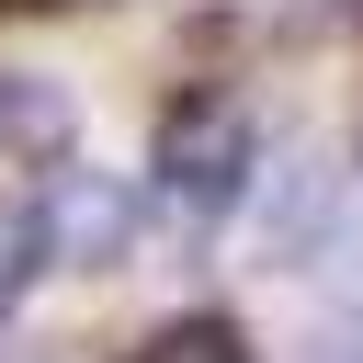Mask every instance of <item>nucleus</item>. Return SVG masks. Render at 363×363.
Instances as JSON below:
<instances>
[{
    "label": "nucleus",
    "instance_id": "7",
    "mask_svg": "<svg viewBox=\"0 0 363 363\" xmlns=\"http://www.w3.org/2000/svg\"><path fill=\"white\" fill-rule=\"evenodd\" d=\"M0 11H45V0H0Z\"/></svg>",
    "mask_w": 363,
    "mask_h": 363
},
{
    "label": "nucleus",
    "instance_id": "4",
    "mask_svg": "<svg viewBox=\"0 0 363 363\" xmlns=\"http://www.w3.org/2000/svg\"><path fill=\"white\" fill-rule=\"evenodd\" d=\"M0 147L57 159V147H68V102H57L45 79H11V68H0Z\"/></svg>",
    "mask_w": 363,
    "mask_h": 363
},
{
    "label": "nucleus",
    "instance_id": "3",
    "mask_svg": "<svg viewBox=\"0 0 363 363\" xmlns=\"http://www.w3.org/2000/svg\"><path fill=\"white\" fill-rule=\"evenodd\" d=\"M125 363H250V329L216 318V306H182V318H159Z\"/></svg>",
    "mask_w": 363,
    "mask_h": 363
},
{
    "label": "nucleus",
    "instance_id": "2",
    "mask_svg": "<svg viewBox=\"0 0 363 363\" xmlns=\"http://www.w3.org/2000/svg\"><path fill=\"white\" fill-rule=\"evenodd\" d=\"M136 182L125 170H57L34 193V261H68V272H113L136 250Z\"/></svg>",
    "mask_w": 363,
    "mask_h": 363
},
{
    "label": "nucleus",
    "instance_id": "1",
    "mask_svg": "<svg viewBox=\"0 0 363 363\" xmlns=\"http://www.w3.org/2000/svg\"><path fill=\"white\" fill-rule=\"evenodd\" d=\"M250 159H261L250 113H238L227 91H182V102L159 113V159H147V182H159V204H170L182 227H216V216L250 193Z\"/></svg>",
    "mask_w": 363,
    "mask_h": 363
},
{
    "label": "nucleus",
    "instance_id": "6",
    "mask_svg": "<svg viewBox=\"0 0 363 363\" xmlns=\"http://www.w3.org/2000/svg\"><path fill=\"white\" fill-rule=\"evenodd\" d=\"M318 363H363V318H352V329H329V340H318Z\"/></svg>",
    "mask_w": 363,
    "mask_h": 363
},
{
    "label": "nucleus",
    "instance_id": "5",
    "mask_svg": "<svg viewBox=\"0 0 363 363\" xmlns=\"http://www.w3.org/2000/svg\"><path fill=\"white\" fill-rule=\"evenodd\" d=\"M23 284H34V204H0V318Z\"/></svg>",
    "mask_w": 363,
    "mask_h": 363
}]
</instances>
